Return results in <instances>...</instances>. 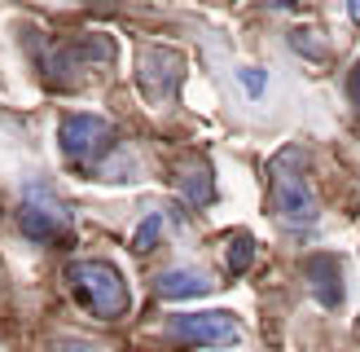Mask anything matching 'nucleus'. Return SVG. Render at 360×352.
I'll use <instances>...</instances> for the list:
<instances>
[{
    "label": "nucleus",
    "instance_id": "obj_12",
    "mask_svg": "<svg viewBox=\"0 0 360 352\" xmlns=\"http://www.w3.org/2000/svg\"><path fill=\"white\" fill-rule=\"evenodd\" d=\"M185 189H189V203L193 207H202V203H211V168H189L185 172Z\"/></svg>",
    "mask_w": 360,
    "mask_h": 352
},
{
    "label": "nucleus",
    "instance_id": "obj_14",
    "mask_svg": "<svg viewBox=\"0 0 360 352\" xmlns=\"http://www.w3.org/2000/svg\"><path fill=\"white\" fill-rule=\"evenodd\" d=\"M49 352H101V348L88 344V339H70V334H66V339H53Z\"/></svg>",
    "mask_w": 360,
    "mask_h": 352
},
{
    "label": "nucleus",
    "instance_id": "obj_3",
    "mask_svg": "<svg viewBox=\"0 0 360 352\" xmlns=\"http://www.w3.org/2000/svg\"><path fill=\"white\" fill-rule=\"evenodd\" d=\"M58 146L75 172H97L101 158L115 150V123L101 115H66L58 123Z\"/></svg>",
    "mask_w": 360,
    "mask_h": 352
},
{
    "label": "nucleus",
    "instance_id": "obj_5",
    "mask_svg": "<svg viewBox=\"0 0 360 352\" xmlns=\"http://www.w3.org/2000/svg\"><path fill=\"white\" fill-rule=\"evenodd\" d=\"M167 334L176 344H193V348H233L242 344V326L229 308H211V313H180L167 322Z\"/></svg>",
    "mask_w": 360,
    "mask_h": 352
},
{
    "label": "nucleus",
    "instance_id": "obj_1",
    "mask_svg": "<svg viewBox=\"0 0 360 352\" xmlns=\"http://www.w3.org/2000/svg\"><path fill=\"white\" fill-rule=\"evenodd\" d=\"M268 199H273V216L290 229H308L316 220V194H312L303 146H285L273 158V168H268Z\"/></svg>",
    "mask_w": 360,
    "mask_h": 352
},
{
    "label": "nucleus",
    "instance_id": "obj_7",
    "mask_svg": "<svg viewBox=\"0 0 360 352\" xmlns=\"http://www.w3.org/2000/svg\"><path fill=\"white\" fill-rule=\"evenodd\" d=\"M308 287L326 308L343 304V260L338 256H312L308 260Z\"/></svg>",
    "mask_w": 360,
    "mask_h": 352
},
{
    "label": "nucleus",
    "instance_id": "obj_15",
    "mask_svg": "<svg viewBox=\"0 0 360 352\" xmlns=\"http://www.w3.org/2000/svg\"><path fill=\"white\" fill-rule=\"evenodd\" d=\"M347 101H352V111H356V119H360V62L347 70Z\"/></svg>",
    "mask_w": 360,
    "mask_h": 352
},
{
    "label": "nucleus",
    "instance_id": "obj_6",
    "mask_svg": "<svg viewBox=\"0 0 360 352\" xmlns=\"http://www.w3.org/2000/svg\"><path fill=\"white\" fill-rule=\"evenodd\" d=\"M180 66H185V62H180V53H172V49H163V44L136 53V80H141V88H146L150 101H163V97L176 93Z\"/></svg>",
    "mask_w": 360,
    "mask_h": 352
},
{
    "label": "nucleus",
    "instance_id": "obj_8",
    "mask_svg": "<svg viewBox=\"0 0 360 352\" xmlns=\"http://www.w3.org/2000/svg\"><path fill=\"white\" fill-rule=\"evenodd\" d=\"M211 291V277L198 273V269H167L158 277V295L163 299H198Z\"/></svg>",
    "mask_w": 360,
    "mask_h": 352
},
{
    "label": "nucleus",
    "instance_id": "obj_4",
    "mask_svg": "<svg viewBox=\"0 0 360 352\" xmlns=\"http://www.w3.org/2000/svg\"><path fill=\"white\" fill-rule=\"evenodd\" d=\"M18 229H22L35 246H62V242H70V234H75L66 203L53 189H44V185H35V189L22 194V207H18Z\"/></svg>",
    "mask_w": 360,
    "mask_h": 352
},
{
    "label": "nucleus",
    "instance_id": "obj_11",
    "mask_svg": "<svg viewBox=\"0 0 360 352\" xmlns=\"http://www.w3.org/2000/svg\"><path fill=\"white\" fill-rule=\"evenodd\" d=\"M158 234H163V211H150V216L132 229V251H141V256L154 251V246H158Z\"/></svg>",
    "mask_w": 360,
    "mask_h": 352
},
{
    "label": "nucleus",
    "instance_id": "obj_16",
    "mask_svg": "<svg viewBox=\"0 0 360 352\" xmlns=\"http://www.w3.org/2000/svg\"><path fill=\"white\" fill-rule=\"evenodd\" d=\"M347 13H352V23L360 27V0H347Z\"/></svg>",
    "mask_w": 360,
    "mask_h": 352
},
{
    "label": "nucleus",
    "instance_id": "obj_13",
    "mask_svg": "<svg viewBox=\"0 0 360 352\" xmlns=\"http://www.w3.org/2000/svg\"><path fill=\"white\" fill-rule=\"evenodd\" d=\"M238 84L246 88L250 97H259V93H264V84H268V75H264L259 66H242V70H238Z\"/></svg>",
    "mask_w": 360,
    "mask_h": 352
},
{
    "label": "nucleus",
    "instance_id": "obj_2",
    "mask_svg": "<svg viewBox=\"0 0 360 352\" xmlns=\"http://www.w3.org/2000/svg\"><path fill=\"white\" fill-rule=\"evenodd\" d=\"M66 287L70 295L79 299V304L101 317V322H119V317H128V282H123V273L115 269L110 260H70L66 264Z\"/></svg>",
    "mask_w": 360,
    "mask_h": 352
},
{
    "label": "nucleus",
    "instance_id": "obj_17",
    "mask_svg": "<svg viewBox=\"0 0 360 352\" xmlns=\"http://www.w3.org/2000/svg\"><path fill=\"white\" fill-rule=\"evenodd\" d=\"M273 5H277V9H295V5H299V0H273Z\"/></svg>",
    "mask_w": 360,
    "mask_h": 352
},
{
    "label": "nucleus",
    "instance_id": "obj_9",
    "mask_svg": "<svg viewBox=\"0 0 360 352\" xmlns=\"http://www.w3.org/2000/svg\"><path fill=\"white\" fill-rule=\"evenodd\" d=\"M224 264H229L233 277H242L250 264H255V238H250V234H233V238H229V256H224Z\"/></svg>",
    "mask_w": 360,
    "mask_h": 352
},
{
    "label": "nucleus",
    "instance_id": "obj_10",
    "mask_svg": "<svg viewBox=\"0 0 360 352\" xmlns=\"http://www.w3.org/2000/svg\"><path fill=\"white\" fill-rule=\"evenodd\" d=\"M290 49L295 53H303V58H316V62H330V44L321 40V31H312V27H299V31H290Z\"/></svg>",
    "mask_w": 360,
    "mask_h": 352
}]
</instances>
